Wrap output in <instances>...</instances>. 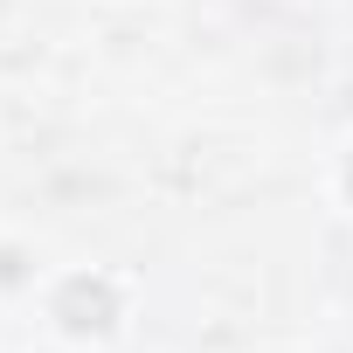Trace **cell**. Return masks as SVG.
Listing matches in <instances>:
<instances>
[{"label":"cell","instance_id":"obj_1","mask_svg":"<svg viewBox=\"0 0 353 353\" xmlns=\"http://www.w3.org/2000/svg\"><path fill=\"white\" fill-rule=\"evenodd\" d=\"M63 319H70L77 332L111 325V291H104V284H70V291H63Z\"/></svg>","mask_w":353,"mask_h":353}]
</instances>
